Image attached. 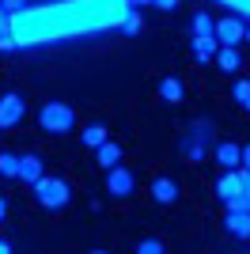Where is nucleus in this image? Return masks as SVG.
I'll use <instances>...</instances> for the list:
<instances>
[{"label": "nucleus", "instance_id": "obj_1", "mask_svg": "<svg viewBox=\"0 0 250 254\" xmlns=\"http://www.w3.org/2000/svg\"><path fill=\"white\" fill-rule=\"evenodd\" d=\"M34 201L42 205V209H68V201H72V186L64 179H50V175H42L38 182H34Z\"/></svg>", "mask_w": 250, "mask_h": 254}, {"label": "nucleus", "instance_id": "obj_2", "mask_svg": "<svg viewBox=\"0 0 250 254\" xmlns=\"http://www.w3.org/2000/svg\"><path fill=\"white\" fill-rule=\"evenodd\" d=\"M38 126L46 129V133H53V137H64V133H72V126H76V110L68 103H46L38 110Z\"/></svg>", "mask_w": 250, "mask_h": 254}, {"label": "nucleus", "instance_id": "obj_3", "mask_svg": "<svg viewBox=\"0 0 250 254\" xmlns=\"http://www.w3.org/2000/svg\"><path fill=\"white\" fill-rule=\"evenodd\" d=\"M23 114H27V103H23V95H15V91L0 95V129H15V126L23 122Z\"/></svg>", "mask_w": 250, "mask_h": 254}, {"label": "nucleus", "instance_id": "obj_4", "mask_svg": "<svg viewBox=\"0 0 250 254\" xmlns=\"http://www.w3.org/2000/svg\"><path fill=\"white\" fill-rule=\"evenodd\" d=\"M243 34H247V19H243V15L216 19V42H220V46H239Z\"/></svg>", "mask_w": 250, "mask_h": 254}, {"label": "nucleus", "instance_id": "obj_5", "mask_svg": "<svg viewBox=\"0 0 250 254\" xmlns=\"http://www.w3.org/2000/svg\"><path fill=\"white\" fill-rule=\"evenodd\" d=\"M239 190H243V167H228V171H224V179L216 182V197L228 205V201L239 197Z\"/></svg>", "mask_w": 250, "mask_h": 254}, {"label": "nucleus", "instance_id": "obj_6", "mask_svg": "<svg viewBox=\"0 0 250 254\" xmlns=\"http://www.w3.org/2000/svg\"><path fill=\"white\" fill-rule=\"evenodd\" d=\"M133 186H136V179H133V171H129V167H110V175H106V190L114 193V197H129Z\"/></svg>", "mask_w": 250, "mask_h": 254}, {"label": "nucleus", "instance_id": "obj_7", "mask_svg": "<svg viewBox=\"0 0 250 254\" xmlns=\"http://www.w3.org/2000/svg\"><path fill=\"white\" fill-rule=\"evenodd\" d=\"M224 232L235 239H250V209H228L224 212Z\"/></svg>", "mask_w": 250, "mask_h": 254}, {"label": "nucleus", "instance_id": "obj_8", "mask_svg": "<svg viewBox=\"0 0 250 254\" xmlns=\"http://www.w3.org/2000/svg\"><path fill=\"white\" fill-rule=\"evenodd\" d=\"M189 50H193V57L201 64H208V61H216L220 42H216V34H189Z\"/></svg>", "mask_w": 250, "mask_h": 254}, {"label": "nucleus", "instance_id": "obj_9", "mask_svg": "<svg viewBox=\"0 0 250 254\" xmlns=\"http://www.w3.org/2000/svg\"><path fill=\"white\" fill-rule=\"evenodd\" d=\"M152 201H159V205H175V201H178V182H175V179H167V175L152 179Z\"/></svg>", "mask_w": 250, "mask_h": 254}, {"label": "nucleus", "instance_id": "obj_10", "mask_svg": "<svg viewBox=\"0 0 250 254\" xmlns=\"http://www.w3.org/2000/svg\"><path fill=\"white\" fill-rule=\"evenodd\" d=\"M212 156H216L220 167H239V163H243V144H231V140L212 144Z\"/></svg>", "mask_w": 250, "mask_h": 254}, {"label": "nucleus", "instance_id": "obj_11", "mask_svg": "<svg viewBox=\"0 0 250 254\" xmlns=\"http://www.w3.org/2000/svg\"><path fill=\"white\" fill-rule=\"evenodd\" d=\"M42 175H46V171H42V159H38V156H19V182L34 186Z\"/></svg>", "mask_w": 250, "mask_h": 254}, {"label": "nucleus", "instance_id": "obj_12", "mask_svg": "<svg viewBox=\"0 0 250 254\" xmlns=\"http://www.w3.org/2000/svg\"><path fill=\"white\" fill-rule=\"evenodd\" d=\"M159 99H163V103H182V99H186V87H182V80H175V76L159 80Z\"/></svg>", "mask_w": 250, "mask_h": 254}, {"label": "nucleus", "instance_id": "obj_13", "mask_svg": "<svg viewBox=\"0 0 250 254\" xmlns=\"http://www.w3.org/2000/svg\"><path fill=\"white\" fill-rule=\"evenodd\" d=\"M239 64H243L239 46H220V50H216V68H224V72H235Z\"/></svg>", "mask_w": 250, "mask_h": 254}, {"label": "nucleus", "instance_id": "obj_14", "mask_svg": "<svg viewBox=\"0 0 250 254\" xmlns=\"http://www.w3.org/2000/svg\"><path fill=\"white\" fill-rule=\"evenodd\" d=\"M95 156H99V163H103L106 171H110V167H118V163H122V148H118L114 140H103V144L95 148Z\"/></svg>", "mask_w": 250, "mask_h": 254}, {"label": "nucleus", "instance_id": "obj_15", "mask_svg": "<svg viewBox=\"0 0 250 254\" xmlns=\"http://www.w3.org/2000/svg\"><path fill=\"white\" fill-rule=\"evenodd\" d=\"M118 23H122V31L129 34V38L144 31V19H140V11H136V8H129V11H125V15H122V19H118Z\"/></svg>", "mask_w": 250, "mask_h": 254}, {"label": "nucleus", "instance_id": "obj_16", "mask_svg": "<svg viewBox=\"0 0 250 254\" xmlns=\"http://www.w3.org/2000/svg\"><path fill=\"white\" fill-rule=\"evenodd\" d=\"M103 140H106V126H99V122H95V126L83 129V148H91V152H95Z\"/></svg>", "mask_w": 250, "mask_h": 254}, {"label": "nucleus", "instance_id": "obj_17", "mask_svg": "<svg viewBox=\"0 0 250 254\" xmlns=\"http://www.w3.org/2000/svg\"><path fill=\"white\" fill-rule=\"evenodd\" d=\"M189 34H216V19H212L208 11H197V15H193V27H189Z\"/></svg>", "mask_w": 250, "mask_h": 254}, {"label": "nucleus", "instance_id": "obj_18", "mask_svg": "<svg viewBox=\"0 0 250 254\" xmlns=\"http://www.w3.org/2000/svg\"><path fill=\"white\" fill-rule=\"evenodd\" d=\"M228 209H250V167H243V190L235 201H228Z\"/></svg>", "mask_w": 250, "mask_h": 254}, {"label": "nucleus", "instance_id": "obj_19", "mask_svg": "<svg viewBox=\"0 0 250 254\" xmlns=\"http://www.w3.org/2000/svg\"><path fill=\"white\" fill-rule=\"evenodd\" d=\"M0 175H4V179H19V156L0 152Z\"/></svg>", "mask_w": 250, "mask_h": 254}, {"label": "nucleus", "instance_id": "obj_20", "mask_svg": "<svg viewBox=\"0 0 250 254\" xmlns=\"http://www.w3.org/2000/svg\"><path fill=\"white\" fill-rule=\"evenodd\" d=\"M231 99L239 106H247L250 103V80H235V84H231Z\"/></svg>", "mask_w": 250, "mask_h": 254}, {"label": "nucleus", "instance_id": "obj_21", "mask_svg": "<svg viewBox=\"0 0 250 254\" xmlns=\"http://www.w3.org/2000/svg\"><path fill=\"white\" fill-rule=\"evenodd\" d=\"M136 251H140V254H163V243H159V239H140Z\"/></svg>", "mask_w": 250, "mask_h": 254}, {"label": "nucleus", "instance_id": "obj_22", "mask_svg": "<svg viewBox=\"0 0 250 254\" xmlns=\"http://www.w3.org/2000/svg\"><path fill=\"white\" fill-rule=\"evenodd\" d=\"M15 46H19V38H15V34H11V31H0V50H4V53H11Z\"/></svg>", "mask_w": 250, "mask_h": 254}, {"label": "nucleus", "instance_id": "obj_23", "mask_svg": "<svg viewBox=\"0 0 250 254\" xmlns=\"http://www.w3.org/2000/svg\"><path fill=\"white\" fill-rule=\"evenodd\" d=\"M11 19H15V11H8L0 4V31H11Z\"/></svg>", "mask_w": 250, "mask_h": 254}, {"label": "nucleus", "instance_id": "obj_24", "mask_svg": "<svg viewBox=\"0 0 250 254\" xmlns=\"http://www.w3.org/2000/svg\"><path fill=\"white\" fill-rule=\"evenodd\" d=\"M0 4H4L8 11H27L31 8V0H0Z\"/></svg>", "mask_w": 250, "mask_h": 254}, {"label": "nucleus", "instance_id": "obj_25", "mask_svg": "<svg viewBox=\"0 0 250 254\" xmlns=\"http://www.w3.org/2000/svg\"><path fill=\"white\" fill-rule=\"evenodd\" d=\"M152 8H159V11H175V8H178V0H152Z\"/></svg>", "mask_w": 250, "mask_h": 254}, {"label": "nucleus", "instance_id": "obj_26", "mask_svg": "<svg viewBox=\"0 0 250 254\" xmlns=\"http://www.w3.org/2000/svg\"><path fill=\"white\" fill-rule=\"evenodd\" d=\"M4 216H8V197L0 193V224H4Z\"/></svg>", "mask_w": 250, "mask_h": 254}, {"label": "nucleus", "instance_id": "obj_27", "mask_svg": "<svg viewBox=\"0 0 250 254\" xmlns=\"http://www.w3.org/2000/svg\"><path fill=\"white\" fill-rule=\"evenodd\" d=\"M239 167H250V144L243 148V163H239Z\"/></svg>", "mask_w": 250, "mask_h": 254}, {"label": "nucleus", "instance_id": "obj_28", "mask_svg": "<svg viewBox=\"0 0 250 254\" xmlns=\"http://www.w3.org/2000/svg\"><path fill=\"white\" fill-rule=\"evenodd\" d=\"M11 251V243H8V239H0V254H8Z\"/></svg>", "mask_w": 250, "mask_h": 254}, {"label": "nucleus", "instance_id": "obj_29", "mask_svg": "<svg viewBox=\"0 0 250 254\" xmlns=\"http://www.w3.org/2000/svg\"><path fill=\"white\" fill-rule=\"evenodd\" d=\"M243 38H247V42H250V23H247V34H243Z\"/></svg>", "mask_w": 250, "mask_h": 254}, {"label": "nucleus", "instance_id": "obj_30", "mask_svg": "<svg viewBox=\"0 0 250 254\" xmlns=\"http://www.w3.org/2000/svg\"><path fill=\"white\" fill-rule=\"evenodd\" d=\"M64 4H80V0H64Z\"/></svg>", "mask_w": 250, "mask_h": 254}, {"label": "nucleus", "instance_id": "obj_31", "mask_svg": "<svg viewBox=\"0 0 250 254\" xmlns=\"http://www.w3.org/2000/svg\"><path fill=\"white\" fill-rule=\"evenodd\" d=\"M247 110H250V103H247Z\"/></svg>", "mask_w": 250, "mask_h": 254}]
</instances>
